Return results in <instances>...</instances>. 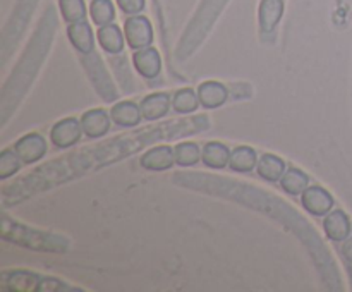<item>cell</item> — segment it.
<instances>
[{
    "label": "cell",
    "instance_id": "cell-1",
    "mask_svg": "<svg viewBox=\"0 0 352 292\" xmlns=\"http://www.w3.org/2000/svg\"><path fill=\"white\" fill-rule=\"evenodd\" d=\"M208 127V117L198 115L191 120H181V122H170V124H158L155 127H148V129H141L134 136L126 137H116V139L109 141V143L100 144L96 150L93 151H82V153H76L72 157L60 158L62 161L69 164L67 168H55L50 165L36 168L31 177L23 179L17 184L9 186L3 192V196L17 194L16 199L24 198L26 194H33V192L45 189L47 186L57 184V182L64 179H71L72 175L82 174L88 168H98L100 165L110 164V161H117L122 157H129L134 151L141 150L146 144H151L153 141H160L164 137L174 139L177 136H189V134H196L199 131Z\"/></svg>",
    "mask_w": 352,
    "mask_h": 292
},
{
    "label": "cell",
    "instance_id": "cell-2",
    "mask_svg": "<svg viewBox=\"0 0 352 292\" xmlns=\"http://www.w3.org/2000/svg\"><path fill=\"white\" fill-rule=\"evenodd\" d=\"M48 45H50V34L45 38V36H40V33H38L36 38L31 41V47L28 48L26 54L21 57L17 67L14 69L12 74H10L9 81H7L6 86H3L2 89L3 122L7 120V113H9V110L7 109L16 106V103L23 98L26 89L30 88L31 81L34 79L41 62H43L45 55H47Z\"/></svg>",
    "mask_w": 352,
    "mask_h": 292
},
{
    "label": "cell",
    "instance_id": "cell-3",
    "mask_svg": "<svg viewBox=\"0 0 352 292\" xmlns=\"http://www.w3.org/2000/svg\"><path fill=\"white\" fill-rule=\"evenodd\" d=\"M2 237L7 240L19 244V246L30 247L34 251H52V253H64L69 247V240L54 234L41 232V230L28 229L12 222L7 216L2 220Z\"/></svg>",
    "mask_w": 352,
    "mask_h": 292
},
{
    "label": "cell",
    "instance_id": "cell-4",
    "mask_svg": "<svg viewBox=\"0 0 352 292\" xmlns=\"http://www.w3.org/2000/svg\"><path fill=\"white\" fill-rule=\"evenodd\" d=\"M2 289L14 292L36 291H67V285L55 278H45L31 271H6L2 275Z\"/></svg>",
    "mask_w": 352,
    "mask_h": 292
},
{
    "label": "cell",
    "instance_id": "cell-5",
    "mask_svg": "<svg viewBox=\"0 0 352 292\" xmlns=\"http://www.w3.org/2000/svg\"><path fill=\"white\" fill-rule=\"evenodd\" d=\"M82 65H85L86 72H88L89 79H91L93 86L96 88L98 95L102 96L105 102H113L119 93H117L116 86H113L112 79H110L109 72H107L100 55H96L95 52H91V54L88 55H82Z\"/></svg>",
    "mask_w": 352,
    "mask_h": 292
},
{
    "label": "cell",
    "instance_id": "cell-6",
    "mask_svg": "<svg viewBox=\"0 0 352 292\" xmlns=\"http://www.w3.org/2000/svg\"><path fill=\"white\" fill-rule=\"evenodd\" d=\"M124 34L133 50L150 47L153 41V27L151 23L143 16H131L124 24Z\"/></svg>",
    "mask_w": 352,
    "mask_h": 292
},
{
    "label": "cell",
    "instance_id": "cell-7",
    "mask_svg": "<svg viewBox=\"0 0 352 292\" xmlns=\"http://www.w3.org/2000/svg\"><path fill=\"white\" fill-rule=\"evenodd\" d=\"M82 127L81 120H76L74 117L62 119L52 127L50 139L57 148H71L81 139Z\"/></svg>",
    "mask_w": 352,
    "mask_h": 292
},
{
    "label": "cell",
    "instance_id": "cell-8",
    "mask_svg": "<svg viewBox=\"0 0 352 292\" xmlns=\"http://www.w3.org/2000/svg\"><path fill=\"white\" fill-rule=\"evenodd\" d=\"M14 150L24 164H34V161L41 160L47 153V141L41 134L31 133L17 139V143L14 144Z\"/></svg>",
    "mask_w": 352,
    "mask_h": 292
},
{
    "label": "cell",
    "instance_id": "cell-9",
    "mask_svg": "<svg viewBox=\"0 0 352 292\" xmlns=\"http://www.w3.org/2000/svg\"><path fill=\"white\" fill-rule=\"evenodd\" d=\"M302 206H305L306 212H309L311 215L322 216L329 215L330 210L333 206V198L329 191H325L320 186H311V188H306V191L302 192Z\"/></svg>",
    "mask_w": 352,
    "mask_h": 292
},
{
    "label": "cell",
    "instance_id": "cell-10",
    "mask_svg": "<svg viewBox=\"0 0 352 292\" xmlns=\"http://www.w3.org/2000/svg\"><path fill=\"white\" fill-rule=\"evenodd\" d=\"M110 122L112 117L102 109H93L82 113L81 127L82 133L88 137H102L110 131Z\"/></svg>",
    "mask_w": 352,
    "mask_h": 292
},
{
    "label": "cell",
    "instance_id": "cell-11",
    "mask_svg": "<svg viewBox=\"0 0 352 292\" xmlns=\"http://www.w3.org/2000/svg\"><path fill=\"white\" fill-rule=\"evenodd\" d=\"M133 62L136 71L146 79L157 78L162 71L160 54H158V50H155L151 47L136 50V54L133 55Z\"/></svg>",
    "mask_w": 352,
    "mask_h": 292
},
{
    "label": "cell",
    "instance_id": "cell-12",
    "mask_svg": "<svg viewBox=\"0 0 352 292\" xmlns=\"http://www.w3.org/2000/svg\"><path fill=\"white\" fill-rule=\"evenodd\" d=\"M67 34L76 50L82 55H88L95 50V36H93L91 26L86 21L71 23L67 27Z\"/></svg>",
    "mask_w": 352,
    "mask_h": 292
},
{
    "label": "cell",
    "instance_id": "cell-13",
    "mask_svg": "<svg viewBox=\"0 0 352 292\" xmlns=\"http://www.w3.org/2000/svg\"><path fill=\"white\" fill-rule=\"evenodd\" d=\"M174 161H175L174 150H172L170 146H165V144L151 148V150L146 151V153L143 155V158H141V165H143L146 170H155V172L168 170V168L174 165Z\"/></svg>",
    "mask_w": 352,
    "mask_h": 292
},
{
    "label": "cell",
    "instance_id": "cell-14",
    "mask_svg": "<svg viewBox=\"0 0 352 292\" xmlns=\"http://www.w3.org/2000/svg\"><path fill=\"white\" fill-rule=\"evenodd\" d=\"M323 229H325L329 239L336 240V243H342L351 234V220L342 210H336V212H330L325 216Z\"/></svg>",
    "mask_w": 352,
    "mask_h": 292
},
{
    "label": "cell",
    "instance_id": "cell-15",
    "mask_svg": "<svg viewBox=\"0 0 352 292\" xmlns=\"http://www.w3.org/2000/svg\"><path fill=\"white\" fill-rule=\"evenodd\" d=\"M110 117L120 127H134L143 119L141 106L133 102H119L110 110Z\"/></svg>",
    "mask_w": 352,
    "mask_h": 292
},
{
    "label": "cell",
    "instance_id": "cell-16",
    "mask_svg": "<svg viewBox=\"0 0 352 292\" xmlns=\"http://www.w3.org/2000/svg\"><path fill=\"white\" fill-rule=\"evenodd\" d=\"M140 106L143 112V119L158 120L167 115L168 109H170V96L167 93H153V95L143 98Z\"/></svg>",
    "mask_w": 352,
    "mask_h": 292
},
{
    "label": "cell",
    "instance_id": "cell-17",
    "mask_svg": "<svg viewBox=\"0 0 352 292\" xmlns=\"http://www.w3.org/2000/svg\"><path fill=\"white\" fill-rule=\"evenodd\" d=\"M198 98L205 109H217L227 100V88L217 81H206L198 88Z\"/></svg>",
    "mask_w": 352,
    "mask_h": 292
},
{
    "label": "cell",
    "instance_id": "cell-18",
    "mask_svg": "<svg viewBox=\"0 0 352 292\" xmlns=\"http://www.w3.org/2000/svg\"><path fill=\"white\" fill-rule=\"evenodd\" d=\"M284 14L282 0H261L260 3V27L265 33H270L280 21Z\"/></svg>",
    "mask_w": 352,
    "mask_h": 292
},
{
    "label": "cell",
    "instance_id": "cell-19",
    "mask_svg": "<svg viewBox=\"0 0 352 292\" xmlns=\"http://www.w3.org/2000/svg\"><path fill=\"white\" fill-rule=\"evenodd\" d=\"M98 41L107 54H120L124 50V34L117 24L110 23L100 27Z\"/></svg>",
    "mask_w": 352,
    "mask_h": 292
},
{
    "label": "cell",
    "instance_id": "cell-20",
    "mask_svg": "<svg viewBox=\"0 0 352 292\" xmlns=\"http://www.w3.org/2000/svg\"><path fill=\"white\" fill-rule=\"evenodd\" d=\"M284 172H285L284 160L275 157V155L265 153L261 155V158L258 160V174H260V177H263L265 181L268 182L280 181Z\"/></svg>",
    "mask_w": 352,
    "mask_h": 292
},
{
    "label": "cell",
    "instance_id": "cell-21",
    "mask_svg": "<svg viewBox=\"0 0 352 292\" xmlns=\"http://www.w3.org/2000/svg\"><path fill=\"white\" fill-rule=\"evenodd\" d=\"M203 161L210 168H223L230 161V150L223 143H206L203 148Z\"/></svg>",
    "mask_w": 352,
    "mask_h": 292
},
{
    "label": "cell",
    "instance_id": "cell-22",
    "mask_svg": "<svg viewBox=\"0 0 352 292\" xmlns=\"http://www.w3.org/2000/svg\"><path fill=\"white\" fill-rule=\"evenodd\" d=\"M230 168L234 172H250L258 165L256 153L250 146H237L230 151Z\"/></svg>",
    "mask_w": 352,
    "mask_h": 292
},
{
    "label": "cell",
    "instance_id": "cell-23",
    "mask_svg": "<svg viewBox=\"0 0 352 292\" xmlns=\"http://www.w3.org/2000/svg\"><path fill=\"white\" fill-rule=\"evenodd\" d=\"M280 182L284 191H287L292 196H298L306 191V188L309 184V177L305 172L299 170V168H289V170L284 172Z\"/></svg>",
    "mask_w": 352,
    "mask_h": 292
},
{
    "label": "cell",
    "instance_id": "cell-24",
    "mask_svg": "<svg viewBox=\"0 0 352 292\" xmlns=\"http://www.w3.org/2000/svg\"><path fill=\"white\" fill-rule=\"evenodd\" d=\"M89 14H91L93 23L98 26H105L116 19V9L110 0H93L89 5Z\"/></svg>",
    "mask_w": 352,
    "mask_h": 292
},
{
    "label": "cell",
    "instance_id": "cell-25",
    "mask_svg": "<svg viewBox=\"0 0 352 292\" xmlns=\"http://www.w3.org/2000/svg\"><path fill=\"white\" fill-rule=\"evenodd\" d=\"M199 98L191 88H184L175 91L174 100H172V105L177 113H191L198 109Z\"/></svg>",
    "mask_w": 352,
    "mask_h": 292
},
{
    "label": "cell",
    "instance_id": "cell-26",
    "mask_svg": "<svg viewBox=\"0 0 352 292\" xmlns=\"http://www.w3.org/2000/svg\"><path fill=\"white\" fill-rule=\"evenodd\" d=\"M175 164L182 167H191L199 160V148L196 143H179L174 148Z\"/></svg>",
    "mask_w": 352,
    "mask_h": 292
},
{
    "label": "cell",
    "instance_id": "cell-27",
    "mask_svg": "<svg viewBox=\"0 0 352 292\" xmlns=\"http://www.w3.org/2000/svg\"><path fill=\"white\" fill-rule=\"evenodd\" d=\"M60 12L67 23L85 21L86 17L85 0H60Z\"/></svg>",
    "mask_w": 352,
    "mask_h": 292
},
{
    "label": "cell",
    "instance_id": "cell-28",
    "mask_svg": "<svg viewBox=\"0 0 352 292\" xmlns=\"http://www.w3.org/2000/svg\"><path fill=\"white\" fill-rule=\"evenodd\" d=\"M21 158L16 150H3L0 153V179H9L17 174L21 167Z\"/></svg>",
    "mask_w": 352,
    "mask_h": 292
},
{
    "label": "cell",
    "instance_id": "cell-29",
    "mask_svg": "<svg viewBox=\"0 0 352 292\" xmlns=\"http://www.w3.org/2000/svg\"><path fill=\"white\" fill-rule=\"evenodd\" d=\"M120 10L131 16H136L144 9V0H117Z\"/></svg>",
    "mask_w": 352,
    "mask_h": 292
},
{
    "label": "cell",
    "instance_id": "cell-30",
    "mask_svg": "<svg viewBox=\"0 0 352 292\" xmlns=\"http://www.w3.org/2000/svg\"><path fill=\"white\" fill-rule=\"evenodd\" d=\"M342 253H344V256H346V260L349 261V263H352V237H351V239L344 240Z\"/></svg>",
    "mask_w": 352,
    "mask_h": 292
},
{
    "label": "cell",
    "instance_id": "cell-31",
    "mask_svg": "<svg viewBox=\"0 0 352 292\" xmlns=\"http://www.w3.org/2000/svg\"><path fill=\"white\" fill-rule=\"evenodd\" d=\"M351 277H352V263H351Z\"/></svg>",
    "mask_w": 352,
    "mask_h": 292
}]
</instances>
